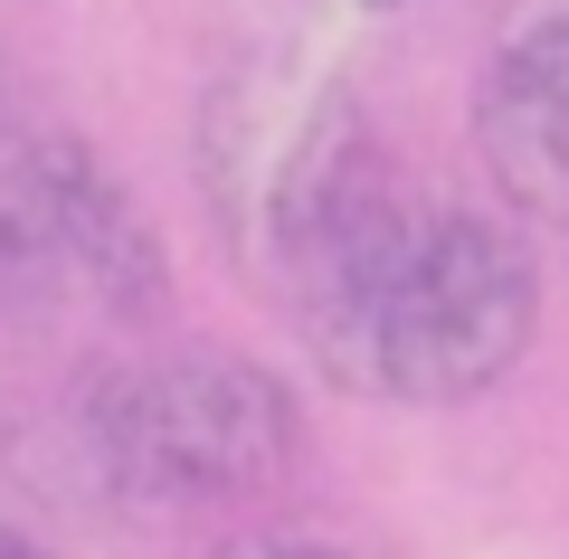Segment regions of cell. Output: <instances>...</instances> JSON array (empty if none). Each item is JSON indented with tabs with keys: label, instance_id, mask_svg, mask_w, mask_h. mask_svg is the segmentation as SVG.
I'll list each match as a JSON object with an SVG mask.
<instances>
[{
	"label": "cell",
	"instance_id": "cell-9",
	"mask_svg": "<svg viewBox=\"0 0 569 559\" xmlns=\"http://www.w3.org/2000/svg\"><path fill=\"white\" fill-rule=\"evenodd\" d=\"M560 228H569V219H560Z\"/></svg>",
	"mask_w": 569,
	"mask_h": 559
},
{
	"label": "cell",
	"instance_id": "cell-7",
	"mask_svg": "<svg viewBox=\"0 0 569 559\" xmlns=\"http://www.w3.org/2000/svg\"><path fill=\"white\" fill-rule=\"evenodd\" d=\"M305 10H323V20H399L418 0H305Z\"/></svg>",
	"mask_w": 569,
	"mask_h": 559
},
{
	"label": "cell",
	"instance_id": "cell-4",
	"mask_svg": "<svg viewBox=\"0 0 569 559\" xmlns=\"http://www.w3.org/2000/svg\"><path fill=\"white\" fill-rule=\"evenodd\" d=\"M0 313L58 341L133 351L171 313V247L86 133L0 152Z\"/></svg>",
	"mask_w": 569,
	"mask_h": 559
},
{
	"label": "cell",
	"instance_id": "cell-2",
	"mask_svg": "<svg viewBox=\"0 0 569 559\" xmlns=\"http://www.w3.org/2000/svg\"><path fill=\"white\" fill-rule=\"evenodd\" d=\"M190 171H200L219 257L284 313L305 276L332 257V238L389 190L399 161L370 133L361 86L323 48L257 39L209 77L190 114Z\"/></svg>",
	"mask_w": 569,
	"mask_h": 559
},
{
	"label": "cell",
	"instance_id": "cell-3",
	"mask_svg": "<svg viewBox=\"0 0 569 559\" xmlns=\"http://www.w3.org/2000/svg\"><path fill=\"white\" fill-rule=\"evenodd\" d=\"M67 465L114 512L257 502L305 465V399L247 351H104L67 389Z\"/></svg>",
	"mask_w": 569,
	"mask_h": 559
},
{
	"label": "cell",
	"instance_id": "cell-1",
	"mask_svg": "<svg viewBox=\"0 0 569 559\" xmlns=\"http://www.w3.org/2000/svg\"><path fill=\"white\" fill-rule=\"evenodd\" d=\"M284 322L351 399L466 408L522 370L541 332V266L522 219L389 171V190L332 238Z\"/></svg>",
	"mask_w": 569,
	"mask_h": 559
},
{
	"label": "cell",
	"instance_id": "cell-8",
	"mask_svg": "<svg viewBox=\"0 0 569 559\" xmlns=\"http://www.w3.org/2000/svg\"><path fill=\"white\" fill-rule=\"evenodd\" d=\"M0 559H58V550L39 531H20V521H0Z\"/></svg>",
	"mask_w": 569,
	"mask_h": 559
},
{
	"label": "cell",
	"instance_id": "cell-6",
	"mask_svg": "<svg viewBox=\"0 0 569 559\" xmlns=\"http://www.w3.org/2000/svg\"><path fill=\"white\" fill-rule=\"evenodd\" d=\"M209 559H399V550H380L361 531H313V521H257V531L219 540Z\"/></svg>",
	"mask_w": 569,
	"mask_h": 559
},
{
	"label": "cell",
	"instance_id": "cell-5",
	"mask_svg": "<svg viewBox=\"0 0 569 559\" xmlns=\"http://www.w3.org/2000/svg\"><path fill=\"white\" fill-rule=\"evenodd\" d=\"M466 123L503 219H569V0H512L493 20Z\"/></svg>",
	"mask_w": 569,
	"mask_h": 559
}]
</instances>
